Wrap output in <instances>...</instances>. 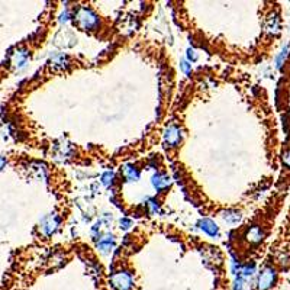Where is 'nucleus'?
Returning <instances> with one entry per match:
<instances>
[{
    "label": "nucleus",
    "instance_id": "1",
    "mask_svg": "<svg viewBox=\"0 0 290 290\" xmlns=\"http://www.w3.org/2000/svg\"><path fill=\"white\" fill-rule=\"evenodd\" d=\"M74 19L79 25V28L84 29V31H93L99 26V17L97 15L90 9V7H80L76 15H74Z\"/></svg>",
    "mask_w": 290,
    "mask_h": 290
},
{
    "label": "nucleus",
    "instance_id": "2",
    "mask_svg": "<svg viewBox=\"0 0 290 290\" xmlns=\"http://www.w3.org/2000/svg\"><path fill=\"white\" fill-rule=\"evenodd\" d=\"M111 285L115 290H131L134 288V276L128 270L115 272L111 276Z\"/></svg>",
    "mask_w": 290,
    "mask_h": 290
},
{
    "label": "nucleus",
    "instance_id": "3",
    "mask_svg": "<svg viewBox=\"0 0 290 290\" xmlns=\"http://www.w3.org/2000/svg\"><path fill=\"white\" fill-rule=\"evenodd\" d=\"M277 282V272L274 267L267 266L264 267L257 279V289L258 290H270Z\"/></svg>",
    "mask_w": 290,
    "mask_h": 290
},
{
    "label": "nucleus",
    "instance_id": "4",
    "mask_svg": "<svg viewBox=\"0 0 290 290\" xmlns=\"http://www.w3.org/2000/svg\"><path fill=\"white\" fill-rule=\"evenodd\" d=\"M181 141V129L177 125H170L164 131V143L167 146H177Z\"/></svg>",
    "mask_w": 290,
    "mask_h": 290
},
{
    "label": "nucleus",
    "instance_id": "5",
    "mask_svg": "<svg viewBox=\"0 0 290 290\" xmlns=\"http://www.w3.org/2000/svg\"><path fill=\"white\" fill-rule=\"evenodd\" d=\"M60 225V219L57 215H48L41 222V229L45 235H51Z\"/></svg>",
    "mask_w": 290,
    "mask_h": 290
},
{
    "label": "nucleus",
    "instance_id": "6",
    "mask_svg": "<svg viewBox=\"0 0 290 290\" xmlns=\"http://www.w3.org/2000/svg\"><path fill=\"white\" fill-rule=\"evenodd\" d=\"M266 31L272 35H277L280 32V16L279 13L273 12L269 15L267 20H266Z\"/></svg>",
    "mask_w": 290,
    "mask_h": 290
},
{
    "label": "nucleus",
    "instance_id": "7",
    "mask_svg": "<svg viewBox=\"0 0 290 290\" xmlns=\"http://www.w3.org/2000/svg\"><path fill=\"white\" fill-rule=\"evenodd\" d=\"M264 237H266V234H264L263 228L258 226V225L251 226V228L247 231V235H245V238H247L248 242H251V244H260V242L264 240Z\"/></svg>",
    "mask_w": 290,
    "mask_h": 290
},
{
    "label": "nucleus",
    "instance_id": "8",
    "mask_svg": "<svg viewBox=\"0 0 290 290\" xmlns=\"http://www.w3.org/2000/svg\"><path fill=\"white\" fill-rule=\"evenodd\" d=\"M28 58H29V52L26 49H16V52H13V55H12V63L15 67L22 68L26 65Z\"/></svg>",
    "mask_w": 290,
    "mask_h": 290
},
{
    "label": "nucleus",
    "instance_id": "9",
    "mask_svg": "<svg viewBox=\"0 0 290 290\" xmlns=\"http://www.w3.org/2000/svg\"><path fill=\"white\" fill-rule=\"evenodd\" d=\"M199 226H200V229H202L203 232H206V234L210 235V237H218V235H219V228H218V225H216L213 221H210V219H202V221L199 222Z\"/></svg>",
    "mask_w": 290,
    "mask_h": 290
},
{
    "label": "nucleus",
    "instance_id": "10",
    "mask_svg": "<svg viewBox=\"0 0 290 290\" xmlns=\"http://www.w3.org/2000/svg\"><path fill=\"white\" fill-rule=\"evenodd\" d=\"M152 186L157 190H162L170 186V177L164 173H157L152 176Z\"/></svg>",
    "mask_w": 290,
    "mask_h": 290
},
{
    "label": "nucleus",
    "instance_id": "11",
    "mask_svg": "<svg viewBox=\"0 0 290 290\" xmlns=\"http://www.w3.org/2000/svg\"><path fill=\"white\" fill-rule=\"evenodd\" d=\"M113 245H115V238H113V235H106V237H103V238L97 242L99 250L103 251V253L111 251V250L113 248Z\"/></svg>",
    "mask_w": 290,
    "mask_h": 290
},
{
    "label": "nucleus",
    "instance_id": "12",
    "mask_svg": "<svg viewBox=\"0 0 290 290\" xmlns=\"http://www.w3.org/2000/svg\"><path fill=\"white\" fill-rule=\"evenodd\" d=\"M222 218H224L228 224H237V222L241 221V213L237 212V210L229 209V210H225V212L222 213Z\"/></svg>",
    "mask_w": 290,
    "mask_h": 290
},
{
    "label": "nucleus",
    "instance_id": "13",
    "mask_svg": "<svg viewBox=\"0 0 290 290\" xmlns=\"http://www.w3.org/2000/svg\"><path fill=\"white\" fill-rule=\"evenodd\" d=\"M124 176L128 181H137L140 178V171L132 165H127L124 168Z\"/></svg>",
    "mask_w": 290,
    "mask_h": 290
},
{
    "label": "nucleus",
    "instance_id": "14",
    "mask_svg": "<svg viewBox=\"0 0 290 290\" xmlns=\"http://www.w3.org/2000/svg\"><path fill=\"white\" fill-rule=\"evenodd\" d=\"M254 272H256V264H254V263H251V264L247 263V264H244V266L241 267V272H240L241 274H240V276H241L242 279L251 277V276L254 274Z\"/></svg>",
    "mask_w": 290,
    "mask_h": 290
},
{
    "label": "nucleus",
    "instance_id": "15",
    "mask_svg": "<svg viewBox=\"0 0 290 290\" xmlns=\"http://www.w3.org/2000/svg\"><path fill=\"white\" fill-rule=\"evenodd\" d=\"M288 45H285L282 49H280V52L277 54V57H276V67L277 68H282V65L285 64V61H286V58H288Z\"/></svg>",
    "mask_w": 290,
    "mask_h": 290
},
{
    "label": "nucleus",
    "instance_id": "16",
    "mask_svg": "<svg viewBox=\"0 0 290 290\" xmlns=\"http://www.w3.org/2000/svg\"><path fill=\"white\" fill-rule=\"evenodd\" d=\"M113 180H115V174H113V171H106V173L102 176V181H103L105 186H111V184L113 183Z\"/></svg>",
    "mask_w": 290,
    "mask_h": 290
},
{
    "label": "nucleus",
    "instance_id": "17",
    "mask_svg": "<svg viewBox=\"0 0 290 290\" xmlns=\"http://www.w3.org/2000/svg\"><path fill=\"white\" fill-rule=\"evenodd\" d=\"M234 290H244V279L241 276L237 277L235 285H234Z\"/></svg>",
    "mask_w": 290,
    "mask_h": 290
},
{
    "label": "nucleus",
    "instance_id": "18",
    "mask_svg": "<svg viewBox=\"0 0 290 290\" xmlns=\"http://www.w3.org/2000/svg\"><path fill=\"white\" fill-rule=\"evenodd\" d=\"M282 161H283V164H285L288 168H290V149H286V151L283 152Z\"/></svg>",
    "mask_w": 290,
    "mask_h": 290
},
{
    "label": "nucleus",
    "instance_id": "19",
    "mask_svg": "<svg viewBox=\"0 0 290 290\" xmlns=\"http://www.w3.org/2000/svg\"><path fill=\"white\" fill-rule=\"evenodd\" d=\"M187 58H189L190 61H196V60H197V54H196V51H194L193 48H189V49H187Z\"/></svg>",
    "mask_w": 290,
    "mask_h": 290
},
{
    "label": "nucleus",
    "instance_id": "20",
    "mask_svg": "<svg viewBox=\"0 0 290 290\" xmlns=\"http://www.w3.org/2000/svg\"><path fill=\"white\" fill-rule=\"evenodd\" d=\"M180 67H181V70H183L186 74H189V73H190V70H192V67H190V64H189L187 61H181Z\"/></svg>",
    "mask_w": 290,
    "mask_h": 290
},
{
    "label": "nucleus",
    "instance_id": "21",
    "mask_svg": "<svg viewBox=\"0 0 290 290\" xmlns=\"http://www.w3.org/2000/svg\"><path fill=\"white\" fill-rule=\"evenodd\" d=\"M131 225H132L131 219H127V218L121 219V228H124V229H128V228H129Z\"/></svg>",
    "mask_w": 290,
    "mask_h": 290
},
{
    "label": "nucleus",
    "instance_id": "22",
    "mask_svg": "<svg viewBox=\"0 0 290 290\" xmlns=\"http://www.w3.org/2000/svg\"><path fill=\"white\" fill-rule=\"evenodd\" d=\"M149 206H151V210H152V212H157V210H158V205H157L154 200L149 202Z\"/></svg>",
    "mask_w": 290,
    "mask_h": 290
},
{
    "label": "nucleus",
    "instance_id": "23",
    "mask_svg": "<svg viewBox=\"0 0 290 290\" xmlns=\"http://www.w3.org/2000/svg\"><path fill=\"white\" fill-rule=\"evenodd\" d=\"M6 165V158L4 157H0V170Z\"/></svg>",
    "mask_w": 290,
    "mask_h": 290
}]
</instances>
